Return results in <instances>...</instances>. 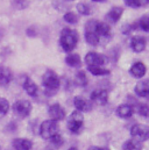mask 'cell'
I'll return each mask as SVG.
<instances>
[{
  "label": "cell",
  "mask_w": 149,
  "mask_h": 150,
  "mask_svg": "<svg viewBox=\"0 0 149 150\" xmlns=\"http://www.w3.org/2000/svg\"><path fill=\"white\" fill-rule=\"evenodd\" d=\"M79 40V35L74 29H70V28H64L61 32V36H60V43L61 47L64 51L70 52L72 51Z\"/></svg>",
  "instance_id": "obj_1"
},
{
  "label": "cell",
  "mask_w": 149,
  "mask_h": 150,
  "mask_svg": "<svg viewBox=\"0 0 149 150\" xmlns=\"http://www.w3.org/2000/svg\"><path fill=\"white\" fill-rule=\"evenodd\" d=\"M42 84L48 93L54 94L61 86V80L57 74L53 70H47L42 76Z\"/></svg>",
  "instance_id": "obj_2"
},
{
  "label": "cell",
  "mask_w": 149,
  "mask_h": 150,
  "mask_svg": "<svg viewBox=\"0 0 149 150\" xmlns=\"http://www.w3.org/2000/svg\"><path fill=\"white\" fill-rule=\"evenodd\" d=\"M57 133H58V125L54 120H45L40 126V135L44 140H50Z\"/></svg>",
  "instance_id": "obj_3"
},
{
  "label": "cell",
  "mask_w": 149,
  "mask_h": 150,
  "mask_svg": "<svg viewBox=\"0 0 149 150\" xmlns=\"http://www.w3.org/2000/svg\"><path fill=\"white\" fill-rule=\"evenodd\" d=\"M83 123H84L83 113H80L79 111H74L68 120V128L72 134H79V132L83 128Z\"/></svg>",
  "instance_id": "obj_4"
},
{
  "label": "cell",
  "mask_w": 149,
  "mask_h": 150,
  "mask_svg": "<svg viewBox=\"0 0 149 150\" xmlns=\"http://www.w3.org/2000/svg\"><path fill=\"white\" fill-rule=\"evenodd\" d=\"M97 22H98L97 20H90L85 25V40L92 47H96L99 44V36L96 33Z\"/></svg>",
  "instance_id": "obj_5"
},
{
  "label": "cell",
  "mask_w": 149,
  "mask_h": 150,
  "mask_svg": "<svg viewBox=\"0 0 149 150\" xmlns=\"http://www.w3.org/2000/svg\"><path fill=\"white\" fill-rule=\"evenodd\" d=\"M131 135L133 139L143 142L149 139V127L147 125L142 123H136L131 128Z\"/></svg>",
  "instance_id": "obj_6"
},
{
  "label": "cell",
  "mask_w": 149,
  "mask_h": 150,
  "mask_svg": "<svg viewBox=\"0 0 149 150\" xmlns=\"http://www.w3.org/2000/svg\"><path fill=\"white\" fill-rule=\"evenodd\" d=\"M13 112L19 117H27L32 112V104L28 100L21 99L14 103L13 105Z\"/></svg>",
  "instance_id": "obj_7"
},
{
  "label": "cell",
  "mask_w": 149,
  "mask_h": 150,
  "mask_svg": "<svg viewBox=\"0 0 149 150\" xmlns=\"http://www.w3.org/2000/svg\"><path fill=\"white\" fill-rule=\"evenodd\" d=\"M85 63L87 67H103L106 63V57L101 54L91 51L85 56Z\"/></svg>",
  "instance_id": "obj_8"
},
{
  "label": "cell",
  "mask_w": 149,
  "mask_h": 150,
  "mask_svg": "<svg viewBox=\"0 0 149 150\" xmlns=\"http://www.w3.org/2000/svg\"><path fill=\"white\" fill-rule=\"evenodd\" d=\"M48 114L50 116V120L54 121H61L65 117V111L60 104H53L48 108Z\"/></svg>",
  "instance_id": "obj_9"
},
{
  "label": "cell",
  "mask_w": 149,
  "mask_h": 150,
  "mask_svg": "<svg viewBox=\"0 0 149 150\" xmlns=\"http://www.w3.org/2000/svg\"><path fill=\"white\" fill-rule=\"evenodd\" d=\"M90 99H91V101H93L100 106H104L109 101V92L106 90H96L91 93Z\"/></svg>",
  "instance_id": "obj_10"
},
{
  "label": "cell",
  "mask_w": 149,
  "mask_h": 150,
  "mask_svg": "<svg viewBox=\"0 0 149 150\" xmlns=\"http://www.w3.org/2000/svg\"><path fill=\"white\" fill-rule=\"evenodd\" d=\"M74 105L76 107V111H79L80 113L83 112H90L92 110V104L87 99L83 97H76L74 99Z\"/></svg>",
  "instance_id": "obj_11"
},
{
  "label": "cell",
  "mask_w": 149,
  "mask_h": 150,
  "mask_svg": "<svg viewBox=\"0 0 149 150\" xmlns=\"http://www.w3.org/2000/svg\"><path fill=\"white\" fill-rule=\"evenodd\" d=\"M122 13H123V8L122 7L114 6V7H112L111 9H110V12L106 14L105 19L110 23H116L120 20V18L122 16Z\"/></svg>",
  "instance_id": "obj_12"
},
{
  "label": "cell",
  "mask_w": 149,
  "mask_h": 150,
  "mask_svg": "<svg viewBox=\"0 0 149 150\" xmlns=\"http://www.w3.org/2000/svg\"><path fill=\"white\" fill-rule=\"evenodd\" d=\"M147 47V41L142 36H134L131 40V48L135 52H142Z\"/></svg>",
  "instance_id": "obj_13"
},
{
  "label": "cell",
  "mask_w": 149,
  "mask_h": 150,
  "mask_svg": "<svg viewBox=\"0 0 149 150\" xmlns=\"http://www.w3.org/2000/svg\"><path fill=\"white\" fill-rule=\"evenodd\" d=\"M12 146L15 150H31L33 148V141L28 140V139H14V141L12 142Z\"/></svg>",
  "instance_id": "obj_14"
},
{
  "label": "cell",
  "mask_w": 149,
  "mask_h": 150,
  "mask_svg": "<svg viewBox=\"0 0 149 150\" xmlns=\"http://www.w3.org/2000/svg\"><path fill=\"white\" fill-rule=\"evenodd\" d=\"M135 94L141 97V98H145V97H148L149 96V79H145V80H140L136 85H135Z\"/></svg>",
  "instance_id": "obj_15"
},
{
  "label": "cell",
  "mask_w": 149,
  "mask_h": 150,
  "mask_svg": "<svg viewBox=\"0 0 149 150\" xmlns=\"http://www.w3.org/2000/svg\"><path fill=\"white\" fill-rule=\"evenodd\" d=\"M146 72H147V68H146V65L142 62L134 63L131 67V69H129V74L133 76V77H135V78H142V77H145Z\"/></svg>",
  "instance_id": "obj_16"
},
{
  "label": "cell",
  "mask_w": 149,
  "mask_h": 150,
  "mask_svg": "<svg viewBox=\"0 0 149 150\" xmlns=\"http://www.w3.org/2000/svg\"><path fill=\"white\" fill-rule=\"evenodd\" d=\"M12 80H13L12 71L6 67H0V86L2 87L8 86Z\"/></svg>",
  "instance_id": "obj_17"
},
{
  "label": "cell",
  "mask_w": 149,
  "mask_h": 150,
  "mask_svg": "<svg viewBox=\"0 0 149 150\" xmlns=\"http://www.w3.org/2000/svg\"><path fill=\"white\" fill-rule=\"evenodd\" d=\"M25 91L31 96V97H36L37 91H38V87L37 85L33 81V79H31L29 77H25V80H23V84H22Z\"/></svg>",
  "instance_id": "obj_18"
},
{
  "label": "cell",
  "mask_w": 149,
  "mask_h": 150,
  "mask_svg": "<svg viewBox=\"0 0 149 150\" xmlns=\"http://www.w3.org/2000/svg\"><path fill=\"white\" fill-rule=\"evenodd\" d=\"M116 114L121 119H129L134 114V108L128 104H122L116 108Z\"/></svg>",
  "instance_id": "obj_19"
},
{
  "label": "cell",
  "mask_w": 149,
  "mask_h": 150,
  "mask_svg": "<svg viewBox=\"0 0 149 150\" xmlns=\"http://www.w3.org/2000/svg\"><path fill=\"white\" fill-rule=\"evenodd\" d=\"M96 33L98 36H107L111 33V27L107 22H97Z\"/></svg>",
  "instance_id": "obj_20"
},
{
  "label": "cell",
  "mask_w": 149,
  "mask_h": 150,
  "mask_svg": "<svg viewBox=\"0 0 149 150\" xmlns=\"http://www.w3.org/2000/svg\"><path fill=\"white\" fill-rule=\"evenodd\" d=\"M122 150H142V142L135 139H131L123 143Z\"/></svg>",
  "instance_id": "obj_21"
},
{
  "label": "cell",
  "mask_w": 149,
  "mask_h": 150,
  "mask_svg": "<svg viewBox=\"0 0 149 150\" xmlns=\"http://www.w3.org/2000/svg\"><path fill=\"white\" fill-rule=\"evenodd\" d=\"M65 63L71 68H79L82 64L80 56L78 54H70L69 56L65 57Z\"/></svg>",
  "instance_id": "obj_22"
},
{
  "label": "cell",
  "mask_w": 149,
  "mask_h": 150,
  "mask_svg": "<svg viewBox=\"0 0 149 150\" xmlns=\"http://www.w3.org/2000/svg\"><path fill=\"white\" fill-rule=\"evenodd\" d=\"M74 83H76L77 85H79V86H83V87L87 85L89 79H87V77H86V74H85L83 70H80V71H78V72L76 74Z\"/></svg>",
  "instance_id": "obj_23"
},
{
  "label": "cell",
  "mask_w": 149,
  "mask_h": 150,
  "mask_svg": "<svg viewBox=\"0 0 149 150\" xmlns=\"http://www.w3.org/2000/svg\"><path fill=\"white\" fill-rule=\"evenodd\" d=\"M89 71L93 76H107L110 75V70L103 67H89Z\"/></svg>",
  "instance_id": "obj_24"
},
{
  "label": "cell",
  "mask_w": 149,
  "mask_h": 150,
  "mask_svg": "<svg viewBox=\"0 0 149 150\" xmlns=\"http://www.w3.org/2000/svg\"><path fill=\"white\" fill-rule=\"evenodd\" d=\"M123 1L128 7H133V8L143 7L149 4V0H123Z\"/></svg>",
  "instance_id": "obj_25"
},
{
  "label": "cell",
  "mask_w": 149,
  "mask_h": 150,
  "mask_svg": "<svg viewBox=\"0 0 149 150\" xmlns=\"http://www.w3.org/2000/svg\"><path fill=\"white\" fill-rule=\"evenodd\" d=\"M136 25H138V28H140V29H142V30L149 33V15L142 16V18L138 21Z\"/></svg>",
  "instance_id": "obj_26"
},
{
  "label": "cell",
  "mask_w": 149,
  "mask_h": 150,
  "mask_svg": "<svg viewBox=\"0 0 149 150\" xmlns=\"http://www.w3.org/2000/svg\"><path fill=\"white\" fill-rule=\"evenodd\" d=\"M9 111V103L5 98H0V119L4 117Z\"/></svg>",
  "instance_id": "obj_27"
},
{
  "label": "cell",
  "mask_w": 149,
  "mask_h": 150,
  "mask_svg": "<svg viewBox=\"0 0 149 150\" xmlns=\"http://www.w3.org/2000/svg\"><path fill=\"white\" fill-rule=\"evenodd\" d=\"M77 11L79 12V14L82 15H90L91 14V7L85 4V2H80L77 5Z\"/></svg>",
  "instance_id": "obj_28"
},
{
  "label": "cell",
  "mask_w": 149,
  "mask_h": 150,
  "mask_svg": "<svg viewBox=\"0 0 149 150\" xmlns=\"http://www.w3.org/2000/svg\"><path fill=\"white\" fill-rule=\"evenodd\" d=\"M136 112L139 113L141 116L143 117H148L149 116V106L146 104H139L136 106Z\"/></svg>",
  "instance_id": "obj_29"
},
{
  "label": "cell",
  "mask_w": 149,
  "mask_h": 150,
  "mask_svg": "<svg viewBox=\"0 0 149 150\" xmlns=\"http://www.w3.org/2000/svg\"><path fill=\"white\" fill-rule=\"evenodd\" d=\"M64 20L70 25H76L78 22V16H77V14H74V12H68V13L64 14Z\"/></svg>",
  "instance_id": "obj_30"
},
{
  "label": "cell",
  "mask_w": 149,
  "mask_h": 150,
  "mask_svg": "<svg viewBox=\"0 0 149 150\" xmlns=\"http://www.w3.org/2000/svg\"><path fill=\"white\" fill-rule=\"evenodd\" d=\"M50 141H51V143L55 146V147H61V146H63V143H64V140H63V137H62V135L61 134H55L51 139H50Z\"/></svg>",
  "instance_id": "obj_31"
},
{
  "label": "cell",
  "mask_w": 149,
  "mask_h": 150,
  "mask_svg": "<svg viewBox=\"0 0 149 150\" xmlns=\"http://www.w3.org/2000/svg\"><path fill=\"white\" fill-rule=\"evenodd\" d=\"M14 6H16L18 8H25V7H27V0H14V4H13Z\"/></svg>",
  "instance_id": "obj_32"
},
{
  "label": "cell",
  "mask_w": 149,
  "mask_h": 150,
  "mask_svg": "<svg viewBox=\"0 0 149 150\" xmlns=\"http://www.w3.org/2000/svg\"><path fill=\"white\" fill-rule=\"evenodd\" d=\"M87 150H110L109 148H105V147H91Z\"/></svg>",
  "instance_id": "obj_33"
},
{
  "label": "cell",
  "mask_w": 149,
  "mask_h": 150,
  "mask_svg": "<svg viewBox=\"0 0 149 150\" xmlns=\"http://www.w3.org/2000/svg\"><path fill=\"white\" fill-rule=\"evenodd\" d=\"M92 1H94V2H104L106 0H92Z\"/></svg>",
  "instance_id": "obj_34"
},
{
  "label": "cell",
  "mask_w": 149,
  "mask_h": 150,
  "mask_svg": "<svg viewBox=\"0 0 149 150\" xmlns=\"http://www.w3.org/2000/svg\"><path fill=\"white\" fill-rule=\"evenodd\" d=\"M68 150H78V149H77V148H76V147H71V148H70V149H68Z\"/></svg>",
  "instance_id": "obj_35"
},
{
  "label": "cell",
  "mask_w": 149,
  "mask_h": 150,
  "mask_svg": "<svg viewBox=\"0 0 149 150\" xmlns=\"http://www.w3.org/2000/svg\"><path fill=\"white\" fill-rule=\"evenodd\" d=\"M68 1H72V0H68Z\"/></svg>",
  "instance_id": "obj_36"
},
{
  "label": "cell",
  "mask_w": 149,
  "mask_h": 150,
  "mask_svg": "<svg viewBox=\"0 0 149 150\" xmlns=\"http://www.w3.org/2000/svg\"><path fill=\"white\" fill-rule=\"evenodd\" d=\"M0 150H1V147H0Z\"/></svg>",
  "instance_id": "obj_37"
}]
</instances>
